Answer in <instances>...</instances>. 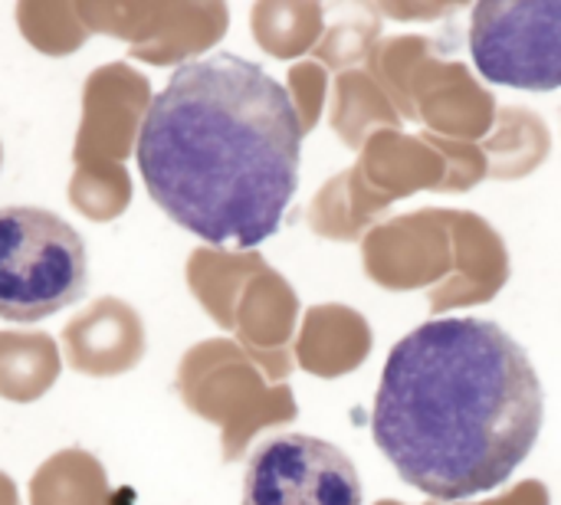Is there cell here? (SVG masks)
I'll return each instance as SVG.
<instances>
[{
    "mask_svg": "<svg viewBox=\"0 0 561 505\" xmlns=\"http://www.w3.org/2000/svg\"><path fill=\"white\" fill-rule=\"evenodd\" d=\"M89 289L82 233L43 207H0V319L39 322Z\"/></svg>",
    "mask_w": 561,
    "mask_h": 505,
    "instance_id": "obj_3",
    "label": "cell"
},
{
    "mask_svg": "<svg viewBox=\"0 0 561 505\" xmlns=\"http://www.w3.org/2000/svg\"><path fill=\"white\" fill-rule=\"evenodd\" d=\"M148 197L214 246L266 243L299 187L302 118L260 62L210 53L178 66L135 145Z\"/></svg>",
    "mask_w": 561,
    "mask_h": 505,
    "instance_id": "obj_2",
    "label": "cell"
},
{
    "mask_svg": "<svg viewBox=\"0 0 561 505\" xmlns=\"http://www.w3.org/2000/svg\"><path fill=\"white\" fill-rule=\"evenodd\" d=\"M470 56L493 85L561 89V0H486L470 13Z\"/></svg>",
    "mask_w": 561,
    "mask_h": 505,
    "instance_id": "obj_4",
    "label": "cell"
},
{
    "mask_svg": "<svg viewBox=\"0 0 561 505\" xmlns=\"http://www.w3.org/2000/svg\"><path fill=\"white\" fill-rule=\"evenodd\" d=\"M542 421L546 391L529 352L490 319L444 315L391 348L371 437L408 486L463 503L510 483Z\"/></svg>",
    "mask_w": 561,
    "mask_h": 505,
    "instance_id": "obj_1",
    "label": "cell"
},
{
    "mask_svg": "<svg viewBox=\"0 0 561 505\" xmlns=\"http://www.w3.org/2000/svg\"><path fill=\"white\" fill-rule=\"evenodd\" d=\"M355 463L329 440L279 434L263 440L243 470L240 505H362Z\"/></svg>",
    "mask_w": 561,
    "mask_h": 505,
    "instance_id": "obj_5",
    "label": "cell"
}]
</instances>
